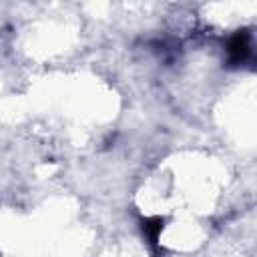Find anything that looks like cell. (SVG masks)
<instances>
[{
  "label": "cell",
  "instance_id": "1",
  "mask_svg": "<svg viewBox=\"0 0 257 257\" xmlns=\"http://www.w3.org/2000/svg\"><path fill=\"white\" fill-rule=\"evenodd\" d=\"M229 54L235 62H241L249 54V38L247 34H237L229 44Z\"/></svg>",
  "mask_w": 257,
  "mask_h": 257
}]
</instances>
